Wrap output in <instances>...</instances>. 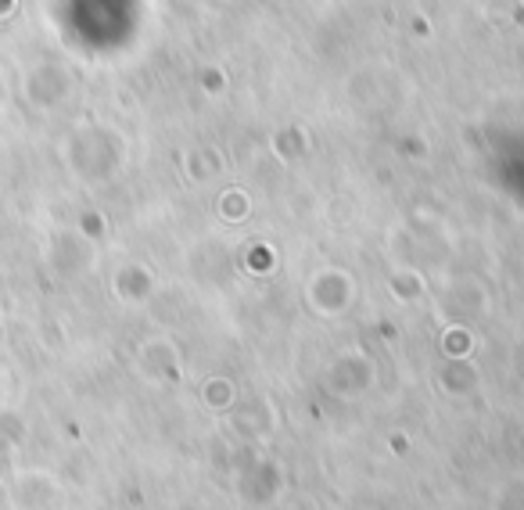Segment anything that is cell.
Masks as SVG:
<instances>
[{
  "label": "cell",
  "mask_w": 524,
  "mask_h": 510,
  "mask_svg": "<svg viewBox=\"0 0 524 510\" xmlns=\"http://www.w3.org/2000/svg\"><path fill=\"white\" fill-rule=\"evenodd\" d=\"M11 442L15 439H8V435H4V431H0V475H4V467H8V453H11Z\"/></svg>",
  "instance_id": "cell-1"
}]
</instances>
